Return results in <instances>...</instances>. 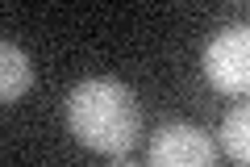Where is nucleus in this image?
I'll use <instances>...</instances> for the list:
<instances>
[{
    "instance_id": "nucleus-4",
    "label": "nucleus",
    "mask_w": 250,
    "mask_h": 167,
    "mask_svg": "<svg viewBox=\"0 0 250 167\" xmlns=\"http://www.w3.org/2000/svg\"><path fill=\"white\" fill-rule=\"evenodd\" d=\"M34 88V63L13 38L0 42V105H17Z\"/></svg>"
},
{
    "instance_id": "nucleus-6",
    "label": "nucleus",
    "mask_w": 250,
    "mask_h": 167,
    "mask_svg": "<svg viewBox=\"0 0 250 167\" xmlns=\"http://www.w3.org/2000/svg\"><path fill=\"white\" fill-rule=\"evenodd\" d=\"M113 167H138V163H129V159H117V163Z\"/></svg>"
},
{
    "instance_id": "nucleus-3",
    "label": "nucleus",
    "mask_w": 250,
    "mask_h": 167,
    "mask_svg": "<svg viewBox=\"0 0 250 167\" xmlns=\"http://www.w3.org/2000/svg\"><path fill=\"white\" fill-rule=\"evenodd\" d=\"M150 167H217V142L192 121H167L150 138Z\"/></svg>"
},
{
    "instance_id": "nucleus-5",
    "label": "nucleus",
    "mask_w": 250,
    "mask_h": 167,
    "mask_svg": "<svg viewBox=\"0 0 250 167\" xmlns=\"http://www.w3.org/2000/svg\"><path fill=\"white\" fill-rule=\"evenodd\" d=\"M221 146L233 163L250 167V100L233 105L229 113L221 117Z\"/></svg>"
},
{
    "instance_id": "nucleus-2",
    "label": "nucleus",
    "mask_w": 250,
    "mask_h": 167,
    "mask_svg": "<svg viewBox=\"0 0 250 167\" xmlns=\"http://www.w3.org/2000/svg\"><path fill=\"white\" fill-rule=\"evenodd\" d=\"M205 75L225 96H250V25H225L205 46Z\"/></svg>"
},
{
    "instance_id": "nucleus-1",
    "label": "nucleus",
    "mask_w": 250,
    "mask_h": 167,
    "mask_svg": "<svg viewBox=\"0 0 250 167\" xmlns=\"http://www.w3.org/2000/svg\"><path fill=\"white\" fill-rule=\"evenodd\" d=\"M67 125L75 142L100 155H125L142 134V105L134 88L113 75L80 79L67 96Z\"/></svg>"
}]
</instances>
